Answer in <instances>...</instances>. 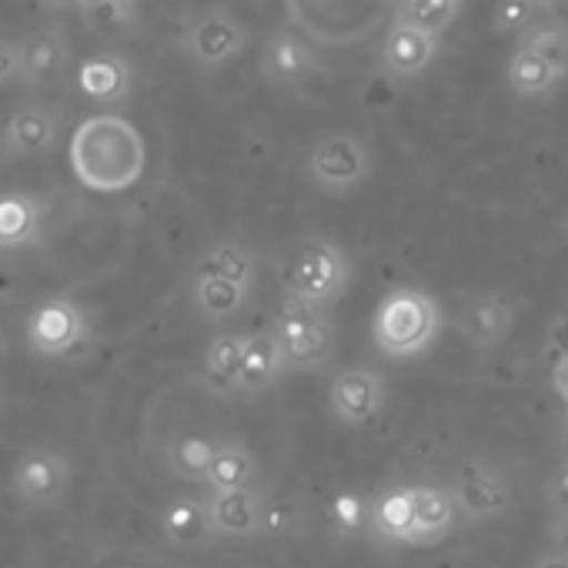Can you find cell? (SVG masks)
Instances as JSON below:
<instances>
[{"label":"cell","instance_id":"6da1fadb","mask_svg":"<svg viewBox=\"0 0 568 568\" xmlns=\"http://www.w3.org/2000/svg\"><path fill=\"white\" fill-rule=\"evenodd\" d=\"M71 171L98 194L131 191L148 164V148L141 131L121 114H94L71 134Z\"/></svg>","mask_w":568,"mask_h":568},{"label":"cell","instance_id":"7a4b0ae2","mask_svg":"<svg viewBox=\"0 0 568 568\" xmlns=\"http://www.w3.org/2000/svg\"><path fill=\"white\" fill-rule=\"evenodd\" d=\"M442 332V308L422 288L388 292L372 318V342L388 358H418Z\"/></svg>","mask_w":568,"mask_h":568},{"label":"cell","instance_id":"3957f363","mask_svg":"<svg viewBox=\"0 0 568 568\" xmlns=\"http://www.w3.org/2000/svg\"><path fill=\"white\" fill-rule=\"evenodd\" d=\"M281 281L288 298H298L315 308H335L352 281V264L345 251L328 237H302L281 267Z\"/></svg>","mask_w":568,"mask_h":568},{"label":"cell","instance_id":"277c9868","mask_svg":"<svg viewBox=\"0 0 568 568\" xmlns=\"http://www.w3.org/2000/svg\"><path fill=\"white\" fill-rule=\"evenodd\" d=\"M28 348L44 362H71L88 355L94 342L91 318L84 305L71 295H51L38 302L24 322Z\"/></svg>","mask_w":568,"mask_h":568},{"label":"cell","instance_id":"5b68a950","mask_svg":"<svg viewBox=\"0 0 568 568\" xmlns=\"http://www.w3.org/2000/svg\"><path fill=\"white\" fill-rule=\"evenodd\" d=\"M271 332L288 362V372H318L332 362L335 325L325 308L288 298L271 322Z\"/></svg>","mask_w":568,"mask_h":568},{"label":"cell","instance_id":"8992f818","mask_svg":"<svg viewBox=\"0 0 568 568\" xmlns=\"http://www.w3.org/2000/svg\"><path fill=\"white\" fill-rule=\"evenodd\" d=\"M375 174V154L362 134L328 131L308 151V178L328 197L355 194Z\"/></svg>","mask_w":568,"mask_h":568},{"label":"cell","instance_id":"52a82bcc","mask_svg":"<svg viewBox=\"0 0 568 568\" xmlns=\"http://www.w3.org/2000/svg\"><path fill=\"white\" fill-rule=\"evenodd\" d=\"M74 485V465L64 452L48 445H28L11 468V495L24 508H58L71 495Z\"/></svg>","mask_w":568,"mask_h":568},{"label":"cell","instance_id":"ba28073f","mask_svg":"<svg viewBox=\"0 0 568 568\" xmlns=\"http://www.w3.org/2000/svg\"><path fill=\"white\" fill-rule=\"evenodd\" d=\"M247 44H251L247 28L224 8H211L197 14L194 21H187L181 34L184 58L201 71H221L234 64L247 51Z\"/></svg>","mask_w":568,"mask_h":568},{"label":"cell","instance_id":"9c48e42d","mask_svg":"<svg viewBox=\"0 0 568 568\" xmlns=\"http://www.w3.org/2000/svg\"><path fill=\"white\" fill-rule=\"evenodd\" d=\"M452 495H455L458 511L468 521H488V518H498L511 508L508 478L481 458H471L458 468Z\"/></svg>","mask_w":568,"mask_h":568},{"label":"cell","instance_id":"30bf717a","mask_svg":"<svg viewBox=\"0 0 568 568\" xmlns=\"http://www.w3.org/2000/svg\"><path fill=\"white\" fill-rule=\"evenodd\" d=\"M518 305L501 292H475L458 308V335L475 352L498 348L515 332Z\"/></svg>","mask_w":568,"mask_h":568},{"label":"cell","instance_id":"8fae6325","mask_svg":"<svg viewBox=\"0 0 568 568\" xmlns=\"http://www.w3.org/2000/svg\"><path fill=\"white\" fill-rule=\"evenodd\" d=\"M328 402L335 418L345 428H365L372 425L382 408H385V378L375 368H345L335 375L332 388H328Z\"/></svg>","mask_w":568,"mask_h":568},{"label":"cell","instance_id":"7c38bea8","mask_svg":"<svg viewBox=\"0 0 568 568\" xmlns=\"http://www.w3.org/2000/svg\"><path fill=\"white\" fill-rule=\"evenodd\" d=\"M207 511L217 538H254L271 531L267 498L257 485L207 491Z\"/></svg>","mask_w":568,"mask_h":568},{"label":"cell","instance_id":"4fadbf2b","mask_svg":"<svg viewBox=\"0 0 568 568\" xmlns=\"http://www.w3.org/2000/svg\"><path fill=\"white\" fill-rule=\"evenodd\" d=\"M438 54H442L438 34L395 18L382 44V71L395 81H415L438 61Z\"/></svg>","mask_w":568,"mask_h":568},{"label":"cell","instance_id":"5bb4252c","mask_svg":"<svg viewBox=\"0 0 568 568\" xmlns=\"http://www.w3.org/2000/svg\"><path fill=\"white\" fill-rule=\"evenodd\" d=\"M61 124L64 121L51 104H41V101L21 104L8 114L4 128H0V148L11 158L48 154L61 138Z\"/></svg>","mask_w":568,"mask_h":568},{"label":"cell","instance_id":"9a60e30c","mask_svg":"<svg viewBox=\"0 0 568 568\" xmlns=\"http://www.w3.org/2000/svg\"><path fill=\"white\" fill-rule=\"evenodd\" d=\"M48 204L31 191H0V254H21L44 241Z\"/></svg>","mask_w":568,"mask_h":568},{"label":"cell","instance_id":"2e32d148","mask_svg":"<svg viewBox=\"0 0 568 568\" xmlns=\"http://www.w3.org/2000/svg\"><path fill=\"white\" fill-rule=\"evenodd\" d=\"M74 88L101 108H118L131 98L134 91V68L128 64L124 54L114 51H101L84 58L74 68Z\"/></svg>","mask_w":568,"mask_h":568},{"label":"cell","instance_id":"e0dca14e","mask_svg":"<svg viewBox=\"0 0 568 568\" xmlns=\"http://www.w3.org/2000/svg\"><path fill=\"white\" fill-rule=\"evenodd\" d=\"M318 51L292 31H277L264 41L261 74L271 88H298L318 74Z\"/></svg>","mask_w":568,"mask_h":568},{"label":"cell","instance_id":"ac0fdd59","mask_svg":"<svg viewBox=\"0 0 568 568\" xmlns=\"http://www.w3.org/2000/svg\"><path fill=\"white\" fill-rule=\"evenodd\" d=\"M71 41L58 28H41L21 41V84L51 88L71 71Z\"/></svg>","mask_w":568,"mask_h":568},{"label":"cell","instance_id":"d6986e66","mask_svg":"<svg viewBox=\"0 0 568 568\" xmlns=\"http://www.w3.org/2000/svg\"><path fill=\"white\" fill-rule=\"evenodd\" d=\"M244 338L237 332H221L207 342L201 358V385L217 398L241 395V358H244Z\"/></svg>","mask_w":568,"mask_h":568},{"label":"cell","instance_id":"ffe728a7","mask_svg":"<svg viewBox=\"0 0 568 568\" xmlns=\"http://www.w3.org/2000/svg\"><path fill=\"white\" fill-rule=\"evenodd\" d=\"M288 375V362L281 355V345L274 332H254L244 338V358H241V395H264Z\"/></svg>","mask_w":568,"mask_h":568},{"label":"cell","instance_id":"44dd1931","mask_svg":"<svg viewBox=\"0 0 568 568\" xmlns=\"http://www.w3.org/2000/svg\"><path fill=\"white\" fill-rule=\"evenodd\" d=\"M161 531L171 545L178 548H197V545H207L214 535V525H211V511H207V495L197 498V495H178L171 498L164 508H161Z\"/></svg>","mask_w":568,"mask_h":568},{"label":"cell","instance_id":"7402d4cb","mask_svg":"<svg viewBox=\"0 0 568 568\" xmlns=\"http://www.w3.org/2000/svg\"><path fill=\"white\" fill-rule=\"evenodd\" d=\"M505 81H508V91L515 98L541 101V98H548V94H555L561 88L565 74L548 58H541L531 44L518 41V48L511 51V61H508Z\"/></svg>","mask_w":568,"mask_h":568},{"label":"cell","instance_id":"603a6c76","mask_svg":"<svg viewBox=\"0 0 568 568\" xmlns=\"http://www.w3.org/2000/svg\"><path fill=\"white\" fill-rule=\"evenodd\" d=\"M458 505L452 488L442 485H415V531L412 545H435L448 538L458 525Z\"/></svg>","mask_w":568,"mask_h":568},{"label":"cell","instance_id":"cb8c5ba5","mask_svg":"<svg viewBox=\"0 0 568 568\" xmlns=\"http://www.w3.org/2000/svg\"><path fill=\"white\" fill-rule=\"evenodd\" d=\"M251 298V284L217 277V274H191V305L204 322H227L244 312Z\"/></svg>","mask_w":568,"mask_h":568},{"label":"cell","instance_id":"d4e9b609","mask_svg":"<svg viewBox=\"0 0 568 568\" xmlns=\"http://www.w3.org/2000/svg\"><path fill=\"white\" fill-rule=\"evenodd\" d=\"M415 531V485L388 488L375 498L372 535L392 545H412Z\"/></svg>","mask_w":568,"mask_h":568},{"label":"cell","instance_id":"484cf974","mask_svg":"<svg viewBox=\"0 0 568 568\" xmlns=\"http://www.w3.org/2000/svg\"><path fill=\"white\" fill-rule=\"evenodd\" d=\"M244 485H257L254 452L241 442H221L217 455L207 468L204 488L207 491H227V488H244Z\"/></svg>","mask_w":568,"mask_h":568},{"label":"cell","instance_id":"4316f807","mask_svg":"<svg viewBox=\"0 0 568 568\" xmlns=\"http://www.w3.org/2000/svg\"><path fill=\"white\" fill-rule=\"evenodd\" d=\"M217 438H207V435H178L168 442V468L171 475H178L181 481H191V485H204L207 478V468L217 455Z\"/></svg>","mask_w":568,"mask_h":568},{"label":"cell","instance_id":"83f0119b","mask_svg":"<svg viewBox=\"0 0 568 568\" xmlns=\"http://www.w3.org/2000/svg\"><path fill=\"white\" fill-rule=\"evenodd\" d=\"M254 254L247 244L241 241H214L207 244L191 274H217V277H231V281H244V284H254Z\"/></svg>","mask_w":568,"mask_h":568},{"label":"cell","instance_id":"f1b7e54d","mask_svg":"<svg viewBox=\"0 0 568 568\" xmlns=\"http://www.w3.org/2000/svg\"><path fill=\"white\" fill-rule=\"evenodd\" d=\"M88 31L101 38H121L131 34L141 21V0H88L78 11Z\"/></svg>","mask_w":568,"mask_h":568},{"label":"cell","instance_id":"f546056e","mask_svg":"<svg viewBox=\"0 0 568 568\" xmlns=\"http://www.w3.org/2000/svg\"><path fill=\"white\" fill-rule=\"evenodd\" d=\"M465 0H398V18L412 21L432 34H448L462 18Z\"/></svg>","mask_w":568,"mask_h":568},{"label":"cell","instance_id":"4dcf8cb0","mask_svg":"<svg viewBox=\"0 0 568 568\" xmlns=\"http://www.w3.org/2000/svg\"><path fill=\"white\" fill-rule=\"evenodd\" d=\"M372 511L375 498H365L362 491H338L328 505V518L338 535H372Z\"/></svg>","mask_w":568,"mask_h":568},{"label":"cell","instance_id":"1f68e13d","mask_svg":"<svg viewBox=\"0 0 568 568\" xmlns=\"http://www.w3.org/2000/svg\"><path fill=\"white\" fill-rule=\"evenodd\" d=\"M545 0H498L491 28L498 38H525L531 28L541 24Z\"/></svg>","mask_w":568,"mask_h":568},{"label":"cell","instance_id":"d6a6232c","mask_svg":"<svg viewBox=\"0 0 568 568\" xmlns=\"http://www.w3.org/2000/svg\"><path fill=\"white\" fill-rule=\"evenodd\" d=\"M521 41L531 44L541 58H548L568 78V28H561V24H538Z\"/></svg>","mask_w":568,"mask_h":568},{"label":"cell","instance_id":"836d02e7","mask_svg":"<svg viewBox=\"0 0 568 568\" xmlns=\"http://www.w3.org/2000/svg\"><path fill=\"white\" fill-rule=\"evenodd\" d=\"M21 81V41L0 34V88Z\"/></svg>","mask_w":568,"mask_h":568},{"label":"cell","instance_id":"e575fe53","mask_svg":"<svg viewBox=\"0 0 568 568\" xmlns=\"http://www.w3.org/2000/svg\"><path fill=\"white\" fill-rule=\"evenodd\" d=\"M548 508L551 515H568V465H561L548 481Z\"/></svg>","mask_w":568,"mask_h":568},{"label":"cell","instance_id":"d590c367","mask_svg":"<svg viewBox=\"0 0 568 568\" xmlns=\"http://www.w3.org/2000/svg\"><path fill=\"white\" fill-rule=\"evenodd\" d=\"M545 345H548V352H551L555 358H565V355H568V312H565V315H558V318L548 325V332H545Z\"/></svg>","mask_w":568,"mask_h":568},{"label":"cell","instance_id":"8d00e7d4","mask_svg":"<svg viewBox=\"0 0 568 568\" xmlns=\"http://www.w3.org/2000/svg\"><path fill=\"white\" fill-rule=\"evenodd\" d=\"M551 551L568 558V515H551Z\"/></svg>","mask_w":568,"mask_h":568},{"label":"cell","instance_id":"74e56055","mask_svg":"<svg viewBox=\"0 0 568 568\" xmlns=\"http://www.w3.org/2000/svg\"><path fill=\"white\" fill-rule=\"evenodd\" d=\"M551 388L568 405V355L565 358H555V365H551Z\"/></svg>","mask_w":568,"mask_h":568},{"label":"cell","instance_id":"f35d334b","mask_svg":"<svg viewBox=\"0 0 568 568\" xmlns=\"http://www.w3.org/2000/svg\"><path fill=\"white\" fill-rule=\"evenodd\" d=\"M38 4L48 11H81L88 0H38Z\"/></svg>","mask_w":568,"mask_h":568},{"label":"cell","instance_id":"ab89813d","mask_svg":"<svg viewBox=\"0 0 568 568\" xmlns=\"http://www.w3.org/2000/svg\"><path fill=\"white\" fill-rule=\"evenodd\" d=\"M531 568H568V558H565V555H558V551H545Z\"/></svg>","mask_w":568,"mask_h":568},{"label":"cell","instance_id":"60d3db41","mask_svg":"<svg viewBox=\"0 0 568 568\" xmlns=\"http://www.w3.org/2000/svg\"><path fill=\"white\" fill-rule=\"evenodd\" d=\"M561 234H565V241H568V211H565V221H561Z\"/></svg>","mask_w":568,"mask_h":568},{"label":"cell","instance_id":"b9f144b4","mask_svg":"<svg viewBox=\"0 0 568 568\" xmlns=\"http://www.w3.org/2000/svg\"><path fill=\"white\" fill-rule=\"evenodd\" d=\"M8 348V338H4V328H0V352H4Z\"/></svg>","mask_w":568,"mask_h":568}]
</instances>
